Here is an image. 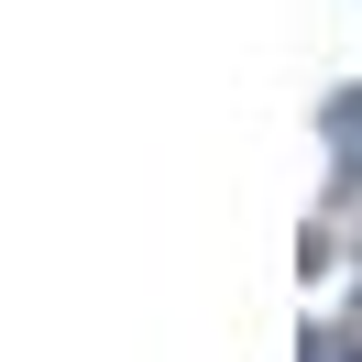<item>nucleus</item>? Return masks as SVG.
Segmentation results:
<instances>
[{"instance_id": "f03ea898", "label": "nucleus", "mask_w": 362, "mask_h": 362, "mask_svg": "<svg viewBox=\"0 0 362 362\" xmlns=\"http://www.w3.org/2000/svg\"><path fill=\"white\" fill-rule=\"evenodd\" d=\"M308 362H362V340L351 329H308Z\"/></svg>"}, {"instance_id": "f257e3e1", "label": "nucleus", "mask_w": 362, "mask_h": 362, "mask_svg": "<svg viewBox=\"0 0 362 362\" xmlns=\"http://www.w3.org/2000/svg\"><path fill=\"white\" fill-rule=\"evenodd\" d=\"M329 154L362 176V88H340V99H329Z\"/></svg>"}]
</instances>
